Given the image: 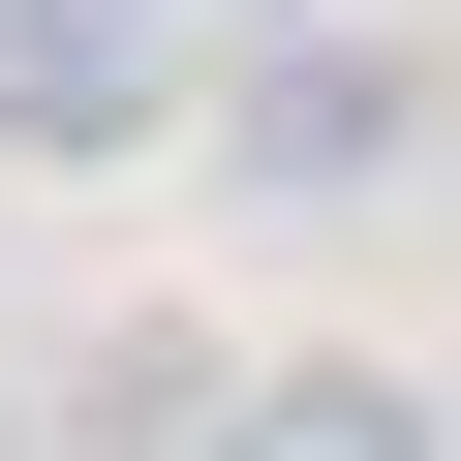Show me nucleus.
<instances>
[{"instance_id":"1","label":"nucleus","mask_w":461,"mask_h":461,"mask_svg":"<svg viewBox=\"0 0 461 461\" xmlns=\"http://www.w3.org/2000/svg\"><path fill=\"white\" fill-rule=\"evenodd\" d=\"M185 93V32H154V0H0V123H32V154H123Z\"/></svg>"},{"instance_id":"2","label":"nucleus","mask_w":461,"mask_h":461,"mask_svg":"<svg viewBox=\"0 0 461 461\" xmlns=\"http://www.w3.org/2000/svg\"><path fill=\"white\" fill-rule=\"evenodd\" d=\"M400 123H430V93H400V62H339V32L215 93V154H247V185H400Z\"/></svg>"},{"instance_id":"3","label":"nucleus","mask_w":461,"mask_h":461,"mask_svg":"<svg viewBox=\"0 0 461 461\" xmlns=\"http://www.w3.org/2000/svg\"><path fill=\"white\" fill-rule=\"evenodd\" d=\"M215 461H461L400 369H247V400H215Z\"/></svg>"}]
</instances>
